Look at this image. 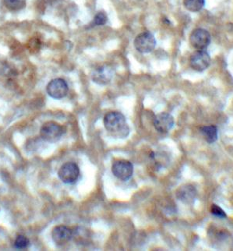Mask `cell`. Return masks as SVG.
I'll return each mask as SVG.
<instances>
[{
    "label": "cell",
    "instance_id": "obj_1",
    "mask_svg": "<svg viewBox=\"0 0 233 251\" xmlns=\"http://www.w3.org/2000/svg\"><path fill=\"white\" fill-rule=\"evenodd\" d=\"M105 129L116 137H127L129 133V128L126 121L125 116L120 112H108L104 118Z\"/></svg>",
    "mask_w": 233,
    "mask_h": 251
},
{
    "label": "cell",
    "instance_id": "obj_2",
    "mask_svg": "<svg viewBox=\"0 0 233 251\" xmlns=\"http://www.w3.org/2000/svg\"><path fill=\"white\" fill-rule=\"evenodd\" d=\"M64 133L65 129L63 126L53 121L45 123L40 129L41 137L44 141L50 143L59 141Z\"/></svg>",
    "mask_w": 233,
    "mask_h": 251
},
{
    "label": "cell",
    "instance_id": "obj_3",
    "mask_svg": "<svg viewBox=\"0 0 233 251\" xmlns=\"http://www.w3.org/2000/svg\"><path fill=\"white\" fill-rule=\"evenodd\" d=\"M58 176L63 183L72 184L80 176V168L74 162H67L61 166Z\"/></svg>",
    "mask_w": 233,
    "mask_h": 251
},
{
    "label": "cell",
    "instance_id": "obj_4",
    "mask_svg": "<svg viewBox=\"0 0 233 251\" xmlns=\"http://www.w3.org/2000/svg\"><path fill=\"white\" fill-rule=\"evenodd\" d=\"M157 41L150 32H143L135 38L134 46L140 53H150L155 50Z\"/></svg>",
    "mask_w": 233,
    "mask_h": 251
},
{
    "label": "cell",
    "instance_id": "obj_5",
    "mask_svg": "<svg viewBox=\"0 0 233 251\" xmlns=\"http://www.w3.org/2000/svg\"><path fill=\"white\" fill-rule=\"evenodd\" d=\"M112 172L117 179L122 181L129 180L133 176V164L127 160H119L112 165Z\"/></svg>",
    "mask_w": 233,
    "mask_h": 251
},
{
    "label": "cell",
    "instance_id": "obj_6",
    "mask_svg": "<svg viewBox=\"0 0 233 251\" xmlns=\"http://www.w3.org/2000/svg\"><path fill=\"white\" fill-rule=\"evenodd\" d=\"M190 42L191 46L197 50H204L211 42L210 33L205 29L197 28L190 34Z\"/></svg>",
    "mask_w": 233,
    "mask_h": 251
},
{
    "label": "cell",
    "instance_id": "obj_7",
    "mask_svg": "<svg viewBox=\"0 0 233 251\" xmlns=\"http://www.w3.org/2000/svg\"><path fill=\"white\" fill-rule=\"evenodd\" d=\"M114 74L115 71L113 67L104 65L95 69L91 74V79L94 83L99 85H106L113 78Z\"/></svg>",
    "mask_w": 233,
    "mask_h": 251
},
{
    "label": "cell",
    "instance_id": "obj_8",
    "mask_svg": "<svg viewBox=\"0 0 233 251\" xmlns=\"http://www.w3.org/2000/svg\"><path fill=\"white\" fill-rule=\"evenodd\" d=\"M68 91L67 82L61 78L51 80L46 87L48 95L55 99H61L67 96Z\"/></svg>",
    "mask_w": 233,
    "mask_h": 251
},
{
    "label": "cell",
    "instance_id": "obj_9",
    "mask_svg": "<svg viewBox=\"0 0 233 251\" xmlns=\"http://www.w3.org/2000/svg\"><path fill=\"white\" fill-rule=\"evenodd\" d=\"M211 63L210 55L204 50H197L190 57V65L196 71L201 72L208 68Z\"/></svg>",
    "mask_w": 233,
    "mask_h": 251
},
{
    "label": "cell",
    "instance_id": "obj_10",
    "mask_svg": "<svg viewBox=\"0 0 233 251\" xmlns=\"http://www.w3.org/2000/svg\"><path fill=\"white\" fill-rule=\"evenodd\" d=\"M176 196L184 204L192 205L197 198V190L193 185H182L177 189Z\"/></svg>",
    "mask_w": 233,
    "mask_h": 251
},
{
    "label": "cell",
    "instance_id": "obj_11",
    "mask_svg": "<svg viewBox=\"0 0 233 251\" xmlns=\"http://www.w3.org/2000/svg\"><path fill=\"white\" fill-rule=\"evenodd\" d=\"M174 119L172 115L167 112H161L154 119V126L156 130L161 133L170 131L174 126Z\"/></svg>",
    "mask_w": 233,
    "mask_h": 251
},
{
    "label": "cell",
    "instance_id": "obj_12",
    "mask_svg": "<svg viewBox=\"0 0 233 251\" xmlns=\"http://www.w3.org/2000/svg\"><path fill=\"white\" fill-rule=\"evenodd\" d=\"M52 237L57 245L63 246L67 244L73 237V232L68 227L58 226L52 232Z\"/></svg>",
    "mask_w": 233,
    "mask_h": 251
},
{
    "label": "cell",
    "instance_id": "obj_13",
    "mask_svg": "<svg viewBox=\"0 0 233 251\" xmlns=\"http://www.w3.org/2000/svg\"><path fill=\"white\" fill-rule=\"evenodd\" d=\"M201 133L205 141L209 144H213L218 140V128L216 126H205L201 128Z\"/></svg>",
    "mask_w": 233,
    "mask_h": 251
},
{
    "label": "cell",
    "instance_id": "obj_14",
    "mask_svg": "<svg viewBox=\"0 0 233 251\" xmlns=\"http://www.w3.org/2000/svg\"><path fill=\"white\" fill-rule=\"evenodd\" d=\"M205 0H184V6L191 12H198L203 9Z\"/></svg>",
    "mask_w": 233,
    "mask_h": 251
},
{
    "label": "cell",
    "instance_id": "obj_15",
    "mask_svg": "<svg viewBox=\"0 0 233 251\" xmlns=\"http://www.w3.org/2000/svg\"><path fill=\"white\" fill-rule=\"evenodd\" d=\"M4 4L8 10L17 11L25 7L26 2L25 0H4Z\"/></svg>",
    "mask_w": 233,
    "mask_h": 251
},
{
    "label": "cell",
    "instance_id": "obj_16",
    "mask_svg": "<svg viewBox=\"0 0 233 251\" xmlns=\"http://www.w3.org/2000/svg\"><path fill=\"white\" fill-rule=\"evenodd\" d=\"M29 245H30V240L27 236H22V235L17 236V239L14 241V248H17V249H26V248H28Z\"/></svg>",
    "mask_w": 233,
    "mask_h": 251
},
{
    "label": "cell",
    "instance_id": "obj_17",
    "mask_svg": "<svg viewBox=\"0 0 233 251\" xmlns=\"http://www.w3.org/2000/svg\"><path fill=\"white\" fill-rule=\"evenodd\" d=\"M108 21V17L106 14H104L103 12H99L95 15L94 18V25L95 26H102V25H105Z\"/></svg>",
    "mask_w": 233,
    "mask_h": 251
},
{
    "label": "cell",
    "instance_id": "obj_18",
    "mask_svg": "<svg viewBox=\"0 0 233 251\" xmlns=\"http://www.w3.org/2000/svg\"><path fill=\"white\" fill-rule=\"evenodd\" d=\"M210 211H211V213H212L214 216L220 218V219H225V218H226V212H225L219 206L216 205V204H212V205H211Z\"/></svg>",
    "mask_w": 233,
    "mask_h": 251
}]
</instances>
